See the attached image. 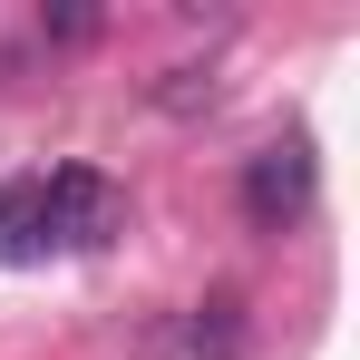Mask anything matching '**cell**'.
I'll use <instances>...</instances> for the list:
<instances>
[{
    "mask_svg": "<svg viewBox=\"0 0 360 360\" xmlns=\"http://www.w3.org/2000/svg\"><path fill=\"white\" fill-rule=\"evenodd\" d=\"M302 205H311V146H263L253 166H243V214H253V234H283L302 224Z\"/></svg>",
    "mask_w": 360,
    "mask_h": 360,
    "instance_id": "7a4b0ae2",
    "label": "cell"
},
{
    "mask_svg": "<svg viewBox=\"0 0 360 360\" xmlns=\"http://www.w3.org/2000/svg\"><path fill=\"white\" fill-rule=\"evenodd\" d=\"M234 351H243V292H205L195 311H185L176 360H234Z\"/></svg>",
    "mask_w": 360,
    "mask_h": 360,
    "instance_id": "277c9868",
    "label": "cell"
},
{
    "mask_svg": "<svg viewBox=\"0 0 360 360\" xmlns=\"http://www.w3.org/2000/svg\"><path fill=\"white\" fill-rule=\"evenodd\" d=\"M39 195H49V243H59V253H98V243L127 224L117 185L98 176V166H49V176H39Z\"/></svg>",
    "mask_w": 360,
    "mask_h": 360,
    "instance_id": "6da1fadb",
    "label": "cell"
},
{
    "mask_svg": "<svg viewBox=\"0 0 360 360\" xmlns=\"http://www.w3.org/2000/svg\"><path fill=\"white\" fill-rule=\"evenodd\" d=\"M59 243H49V195L39 176H10L0 185V263H49Z\"/></svg>",
    "mask_w": 360,
    "mask_h": 360,
    "instance_id": "3957f363",
    "label": "cell"
}]
</instances>
